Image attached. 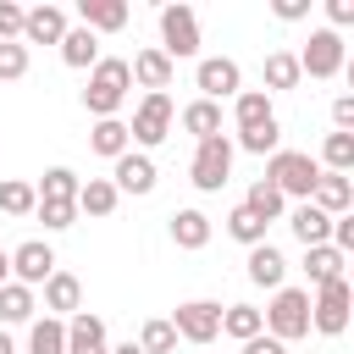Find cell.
Masks as SVG:
<instances>
[{"label":"cell","instance_id":"cell-19","mask_svg":"<svg viewBox=\"0 0 354 354\" xmlns=\"http://www.w3.org/2000/svg\"><path fill=\"white\" fill-rule=\"evenodd\" d=\"M77 304H83V282H77L72 271H50V282H44V310H50L55 321H66V315H77Z\"/></svg>","mask_w":354,"mask_h":354},{"label":"cell","instance_id":"cell-13","mask_svg":"<svg viewBox=\"0 0 354 354\" xmlns=\"http://www.w3.org/2000/svg\"><path fill=\"white\" fill-rule=\"evenodd\" d=\"M127 0H77V28H88L94 39L100 33H122L127 28Z\"/></svg>","mask_w":354,"mask_h":354},{"label":"cell","instance_id":"cell-7","mask_svg":"<svg viewBox=\"0 0 354 354\" xmlns=\"http://www.w3.org/2000/svg\"><path fill=\"white\" fill-rule=\"evenodd\" d=\"M171 122H177L171 94H144V100H138V111H133V122H127V138H133L138 149H155V144L171 133Z\"/></svg>","mask_w":354,"mask_h":354},{"label":"cell","instance_id":"cell-42","mask_svg":"<svg viewBox=\"0 0 354 354\" xmlns=\"http://www.w3.org/2000/svg\"><path fill=\"white\" fill-rule=\"evenodd\" d=\"M332 127H337V133L354 127V94H337V100H332Z\"/></svg>","mask_w":354,"mask_h":354},{"label":"cell","instance_id":"cell-17","mask_svg":"<svg viewBox=\"0 0 354 354\" xmlns=\"http://www.w3.org/2000/svg\"><path fill=\"white\" fill-rule=\"evenodd\" d=\"M310 205L326 210V216H348V205H354V183H348L343 171H321L315 188H310Z\"/></svg>","mask_w":354,"mask_h":354},{"label":"cell","instance_id":"cell-24","mask_svg":"<svg viewBox=\"0 0 354 354\" xmlns=\"http://www.w3.org/2000/svg\"><path fill=\"white\" fill-rule=\"evenodd\" d=\"M88 149H94V155H105V160L127 155V149H133V138H127V122H116V116L94 122V133H88Z\"/></svg>","mask_w":354,"mask_h":354},{"label":"cell","instance_id":"cell-9","mask_svg":"<svg viewBox=\"0 0 354 354\" xmlns=\"http://www.w3.org/2000/svg\"><path fill=\"white\" fill-rule=\"evenodd\" d=\"M293 61H299V77H321V83H326V77H337V72H343V33L315 28Z\"/></svg>","mask_w":354,"mask_h":354},{"label":"cell","instance_id":"cell-26","mask_svg":"<svg viewBox=\"0 0 354 354\" xmlns=\"http://www.w3.org/2000/svg\"><path fill=\"white\" fill-rule=\"evenodd\" d=\"M61 61L77 66V72L94 66V61H100V39H94L88 28H66V39H61Z\"/></svg>","mask_w":354,"mask_h":354},{"label":"cell","instance_id":"cell-36","mask_svg":"<svg viewBox=\"0 0 354 354\" xmlns=\"http://www.w3.org/2000/svg\"><path fill=\"white\" fill-rule=\"evenodd\" d=\"M227 232H232L238 243H249V249H254V243H266V221H260L254 210H243V205H232V216H227Z\"/></svg>","mask_w":354,"mask_h":354},{"label":"cell","instance_id":"cell-43","mask_svg":"<svg viewBox=\"0 0 354 354\" xmlns=\"http://www.w3.org/2000/svg\"><path fill=\"white\" fill-rule=\"evenodd\" d=\"M326 22H332V33L348 28L354 22V0H326Z\"/></svg>","mask_w":354,"mask_h":354},{"label":"cell","instance_id":"cell-27","mask_svg":"<svg viewBox=\"0 0 354 354\" xmlns=\"http://www.w3.org/2000/svg\"><path fill=\"white\" fill-rule=\"evenodd\" d=\"M343 266H348V260H343L332 243L304 249V271H310V282H315V288H321V282H337V277H343Z\"/></svg>","mask_w":354,"mask_h":354},{"label":"cell","instance_id":"cell-28","mask_svg":"<svg viewBox=\"0 0 354 354\" xmlns=\"http://www.w3.org/2000/svg\"><path fill=\"white\" fill-rule=\"evenodd\" d=\"M221 332H227V337H238V343H249V337H260V332H266V321H260V310H254V304H227V310H221Z\"/></svg>","mask_w":354,"mask_h":354},{"label":"cell","instance_id":"cell-4","mask_svg":"<svg viewBox=\"0 0 354 354\" xmlns=\"http://www.w3.org/2000/svg\"><path fill=\"white\" fill-rule=\"evenodd\" d=\"M171 66L177 61H188V55H199V11L194 6H160V44H155Z\"/></svg>","mask_w":354,"mask_h":354},{"label":"cell","instance_id":"cell-15","mask_svg":"<svg viewBox=\"0 0 354 354\" xmlns=\"http://www.w3.org/2000/svg\"><path fill=\"white\" fill-rule=\"evenodd\" d=\"M61 39H66V11L61 6L22 11V44H61Z\"/></svg>","mask_w":354,"mask_h":354},{"label":"cell","instance_id":"cell-23","mask_svg":"<svg viewBox=\"0 0 354 354\" xmlns=\"http://www.w3.org/2000/svg\"><path fill=\"white\" fill-rule=\"evenodd\" d=\"M183 133H194V144H205V138H216L221 133V105H210V100H194V105H183Z\"/></svg>","mask_w":354,"mask_h":354},{"label":"cell","instance_id":"cell-14","mask_svg":"<svg viewBox=\"0 0 354 354\" xmlns=\"http://www.w3.org/2000/svg\"><path fill=\"white\" fill-rule=\"evenodd\" d=\"M127 72H133V83H138L144 94H166V88H171V77H177V66H171L155 44H149V50H138V55L127 61Z\"/></svg>","mask_w":354,"mask_h":354},{"label":"cell","instance_id":"cell-6","mask_svg":"<svg viewBox=\"0 0 354 354\" xmlns=\"http://www.w3.org/2000/svg\"><path fill=\"white\" fill-rule=\"evenodd\" d=\"M348 310H354V299H348V277L321 282L315 299H310V326H315L321 337H343V332H348Z\"/></svg>","mask_w":354,"mask_h":354},{"label":"cell","instance_id":"cell-21","mask_svg":"<svg viewBox=\"0 0 354 354\" xmlns=\"http://www.w3.org/2000/svg\"><path fill=\"white\" fill-rule=\"evenodd\" d=\"M288 227H293V238H299L304 249H315V243H326V238H332V216H326V210H315L310 199H304V205H293Z\"/></svg>","mask_w":354,"mask_h":354},{"label":"cell","instance_id":"cell-44","mask_svg":"<svg viewBox=\"0 0 354 354\" xmlns=\"http://www.w3.org/2000/svg\"><path fill=\"white\" fill-rule=\"evenodd\" d=\"M271 11H277L282 22H299V17H310V0H277Z\"/></svg>","mask_w":354,"mask_h":354},{"label":"cell","instance_id":"cell-1","mask_svg":"<svg viewBox=\"0 0 354 354\" xmlns=\"http://www.w3.org/2000/svg\"><path fill=\"white\" fill-rule=\"evenodd\" d=\"M127 88H133V72H127V61H122V55H100V61L88 66L83 111H88L94 122H105V116H116V111H122Z\"/></svg>","mask_w":354,"mask_h":354},{"label":"cell","instance_id":"cell-10","mask_svg":"<svg viewBox=\"0 0 354 354\" xmlns=\"http://www.w3.org/2000/svg\"><path fill=\"white\" fill-rule=\"evenodd\" d=\"M194 83H199V100H210V105L243 94V72H238L232 55H205V61L194 66Z\"/></svg>","mask_w":354,"mask_h":354},{"label":"cell","instance_id":"cell-31","mask_svg":"<svg viewBox=\"0 0 354 354\" xmlns=\"http://www.w3.org/2000/svg\"><path fill=\"white\" fill-rule=\"evenodd\" d=\"M282 88H299V61H293V50H271V55H266V94H282Z\"/></svg>","mask_w":354,"mask_h":354},{"label":"cell","instance_id":"cell-47","mask_svg":"<svg viewBox=\"0 0 354 354\" xmlns=\"http://www.w3.org/2000/svg\"><path fill=\"white\" fill-rule=\"evenodd\" d=\"M0 354H17V343H11V337H6V332H0Z\"/></svg>","mask_w":354,"mask_h":354},{"label":"cell","instance_id":"cell-39","mask_svg":"<svg viewBox=\"0 0 354 354\" xmlns=\"http://www.w3.org/2000/svg\"><path fill=\"white\" fill-rule=\"evenodd\" d=\"M238 144H243L249 155H277V149H282V127L266 122V127H254V133H238Z\"/></svg>","mask_w":354,"mask_h":354},{"label":"cell","instance_id":"cell-16","mask_svg":"<svg viewBox=\"0 0 354 354\" xmlns=\"http://www.w3.org/2000/svg\"><path fill=\"white\" fill-rule=\"evenodd\" d=\"M66 354H111V343H105V321L88 315V310L66 315Z\"/></svg>","mask_w":354,"mask_h":354},{"label":"cell","instance_id":"cell-41","mask_svg":"<svg viewBox=\"0 0 354 354\" xmlns=\"http://www.w3.org/2000/svg\"><path fill=\"white\" fill-rule=\"evenodd\" d=\"M11 39H22V6L0 0V44H11Z\"/></svg>","mask_w":354,"mask_h":354},{"label":"cell","instance_id":"cell-2","mask_svg":"<svg viewBox=\"0 0 354 354\" xmlns=\"http://www.w3.org/2000/svg\"><path fill=\"white\" fill-rule=\"evenodd\" d=\"M260 321H266V337H277V343L310 337V288H277L271 304L260 310Z\"/></svg>","mask_w":354,"mask_h":354},{"label":"cell","instance_id":"cell-29","mask_svg":"<svg viewBox=\"0 0 354 354\" xmlns=\"http://www.w3.org/2000/svg\"><path fill=\"white\" fill-rule=\"evenodd\" d=\"M33 288H22V282H0V321L6 326H17V321H33Z\"/></svg>","mask_w":354,"mask_h":354},{"label":"cell","instance_id":"cell-8","mask_svg":"<svg viewBox=\"0 0 354 354\" xmlns=\"http://www.w3.org/2000/svg\"><path fill=\"white\" fill-rule=\"evenodd\" d=\"M171 332H177L183 343H194V348L216 343V337H221V304H216V299H188V304H177V310H171Z\"/></svg>","mask_w":354,"mask_h":354},{"label":"cell","instance_id":"cell-30","mask_svg":"<svg viewBox=\"0 0 354 354\" xmlns=\"http://www.w3.org/2000/svg\"><path fill=\"white\" fill-rule=\"evenodd\" d=\"M28 354H66V321L44 315L28 326Z\"/></svg>","mask_w":354,"mask_h":354},{"label":"cell","instance_id":"cell-12","mask_svg":"<svg viewBox=\"0 0 354 354\" xmlns=\"http://www.w3.org/2000/svg\"><path fill=\"white\" fill-rule=\"evenodd\" d=\"M111 188L116 194H155V160L144 149H127L111 160Z\"/></svg>","mask_w":354,"mask_h":354},{"label":"cell","instance_id":"cell-3","mask_svg":"<svg viewBox=\"0 0 354 354\" xmlns=\"http://www.w3.org/2000/svg\"><path fill=\"white\" fill-rule=\"evenodd\" d=\"M315 177H321V166H315V155H304V149H277V155H266V183L282 194V199H310V188H315Z\"/></svg>","mask_w":354,"mask_h":354},{"label":"cell","instance_id":"cell-18","mask_svg":"<svg viewBox=\"0 0 354 354\" xmlns=\"http://www.w3.org/2000/svg\"><path fill=\"white\" fill-rule=\"evenodd\" d=\"M249 282L254 288H288V260H282V249H271V243H254L249 249Z\"/></svg>","mask_w":354,"mask_h":354},{"label":"cell","instance_id":"cell-25","mask_svg":"<svg viewBox=\"0 0 354 354\" xmlns=\"http://www.w3.org/2000/svg\"><path fill=\"white\" fill-rule=\"evenodd\" d=\"M116 199H122V194L111 188V177H88V183L77 188V199H72V205H77V216H111V210H116Z\"/></svg>","mask_w":354,"mask_h":354},{"label":"cell","instance_id":"cell-32","mask_svg":"<svg viewBox=\"0 0 354 354\" xmlns=\"http://www.w3.org/2000/svg\"><path fill=\"white\" fill-rule=\"evenodd\" d=\"M321 171H343L348 177V166H354V133H326V144H321V160H315Z\"/></svg>","mask_w":354,"mask_h":354},{"label":"cell","instance_id":"cell-34","mask_svg":"<svg viewBox=\"0 0 354 354\" xmlns=\"http://www.w3.org/2000/svg\"><path fill=\"white\" fill-rule=\"evenodd\" d=\"M243 210H254V216H260V221L271 227V221H277V216L288 210V199H282V194H277V188H271V183L260 177V183H254V188L243 194Z\"/></svg>","mask_w":354,"mask_h":354},{"label":"cell","instance_id":"cell-22","mask_svg":"<svg viewBox=\"0 0 354 354\" xmlns=\"http://www.w3.org/2000/svg\"><path fill=\"white\" fill-rule=\"evenodd\" d=\"M166 221H171V243L177 249H205L210 243V216L205 210H171Z\"/></svg>","mask_w":354,"mask_h":354},{"label":"cell","instance_id":"cell-11","mask_svg":"<svg viewBox=\"0 0 354 354\" xmlns=\"http://www.w3.org/2000/svg\"><path fill=\"white\" fill-rule=\"evenodd\" d=\"M50 271H55V249H50L44 238H28V243L11 249V277H17L22 288H44Z\"/></svg>","mask_w":354,"mask_h":354},{"label":"cell","instance_id":"cell-35","mask_svg":"<svg viewBox=\"0 0 354 354\" xmlns=\"http://www.w3.org/2000/svg\"><path fill=\"white\" fill-rule=\"evenodd\" d=\"M0 210H6V216H33V210H39V194H33V183H22V177H6V183H0Z\"/></svg>","mask_w":354,"mask_h":354},{"label":"cell","instance_id":"cell-48","mask_svg":"<svg viewBox=\"0 0 354 354\" xmlns=\"http://www.w3.org/2000/svg\"><path fill=\"white\" fill-rule=\"evenodd\" d=\"M111 354H144V348H138V343H122V348H111Z\"/></svg>","mask_w":354,"mask_h":354},{"label":"cell","instance_id":"cell-20","mask_svg":"<svg viewBox=\"0 0 354 354\" xmlns=\"http://www.w3.org/2000/svg\"><path fill=\"white\" fill-rule=\"evenodd\" d=\"M232 122H238V133H254V127L277 122V111H271V94H266V88H243V94L232 100Z\"/></svg>","mask_w":354,"mask_h":354},{"label":"cell","instance_id":"cell-33","mask_svg":"<svg viewBox=\"0 0 354 354\" xmlns=\"http://www.w3.org/2000/svg\"><path fill=\"white\" fill-rule=\"evenodd\" d=\"M77 188H83V177H77L72 166H50L33 194H39V199H77Z\"/></svg>","mask_w":354,"mask_h":354},{"label":"cell","instance_id":"cell-37","mask_svg":"<svg viewBox=\"0 0 354 354\" xmlns=\"http://www.w3.org/2000/svg\"><path fill=\"white\" fill-rule=\"evenodd\" d=\"M33 216L44 221V232H66V227L77 221V205H72V199H39Z\"/></svg>","mask_w":354,"mask_h":354},{"label":"cell","instance_id":"cell-46","mask_svg":"<svg viewBox=\"0 0 354 354\" xmlns=\"http://www.w3.org/2000/svg\"><path fill=\"white\" fill-rule=\"evenodd\" d=\"M6 277H11V254L0 249V282H6Z\"/></svg>","mask_w":354,"mask_h":354},{"label":"cell","instance_id":"cell-5","mask_svg":"<svg viewBox=\"0 0 354 354\" xmlns=\"http://www.w3.org/2000/svg\"><path fill=\"white\" fill-rule=\"evenodd\" d=\"M227 177H232V138L216 133V138H205V144L194 149V160H188V183H194L199 194H221Z\"/></svg>","mask_w":354,"mask_h":354},{"label":"cell","instance_id":"cell-38","mask_svg":"<svg viewBox=\"0 0 354 354\" xmlns=\"http://www.w3.org/2000/svg\"><path fill=\"white\" fill-rule=\"evenodd\" d=\"M138 348H144V354H171V348H177V332H171V321H160V315H155V321H144V332H138Z\"/></svg>","mask_w":354,"mask_h":354},{"label":"cell","instance_id":"cell-45","mask_svg":"<svg viewBox=\"0 0 354 354\" xmlns=\"http://www.w3.org/2000/svg\"><path fill=\"white\" fill-rule=\"evenodd\" d=\"M243 354H288V343H277V337H266V332H260V337H249V343H243Z\"/></svg>","mask_w":354,"mask_h":354},{"label":"cell","instance_id":"cell-40","mask_svg":"<svg viewBox=\"0 0 354 354\" xmlns=\"http://www.w3.org/2000/svg\"><path fill=\"white\" fill-rule=\"evenodd\" d=\"M17 77H28V44L22 39L0 44V83H17Z\"/></svg>","mask_w":354,"mask_h":354}]
</instances>
